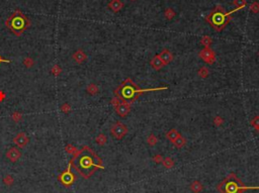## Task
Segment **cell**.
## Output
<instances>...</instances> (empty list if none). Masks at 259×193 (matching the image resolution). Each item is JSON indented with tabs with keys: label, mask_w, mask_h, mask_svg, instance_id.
<instances>
[{
	"label": "cell",
	"mask_w": 259,
	"mask_h": 193,
	"mask_svg": "<svg viewBox=\"0 0 259 193\" xmlns=\"http://www.w3.org/2000/svg\"><path fill=\"white\" fill-rule=\"evenodd\" d=\"M158 56H159L160 59L163 61L165 65H167V64H169L173 60V55L171 54V52L167 49H164Z\"/></svg>",
	"instance_id": "7c38bea8"
},
{
	"label": "cell",
	"mask_w": 259,
	"mask_h": 193,
	"mask_svg": "<svg viewBox=\"0 0 259 193\" xmlns=\"http://www.w3.org/2000/svg\"><path fill=\"white\" fill-rule=\"evenodd\" d=\"M86 91H87V93H89L90 95H95L98 93V87H97L95 84L91 83L86 87Z\"/></svg>",
	"instance_id": "44dd1931"
},
{
	"label": "cell",
	"mask_w": 259,
	"mask_h": 193,
	"mask_svg": "<svg viewBox=\"0 0 259 193\" xmlns=\"http://www.w3.org/2000/svg\"><path fill=\"white\" fill-rule=\"evenodd\" d=\"M51 72L53 73V75L58 76V75H60L61 72H62V69H61V68H60V66H58V65H55L54 67L52 68Z\"/></svg>",
	"instance_id": "1f68e13d"
},
{
	"label": "cell",
	"mask_w": 259,
	"mask_h": 193,
	"mask_svg": "<svg viewBox=\"0 0 259 193\" xmlns=\"http://www.w3.org/2000/svg\"><path fill=\"white\" fill-rule=\"evenodd\" d=\"M165 89H167V87L153 88V89H141L140 87H138L132 81L131 78H127L120 86L116 87V89L115 90V95L121 102H127L129 104H132L134 101H136L142 93H145V92H149V91L151 92V91L165 90Z\"/></svg>",
	"instance_id": "7a4b0ae2"
},
{
	"label": "cell",
	"mask_w": 259,
	"mask_h": 193,
	"mask_svg": "<svg viewBox=\"0 0 259 193\" xmlns=\"http://www.w3.org/2000/svg\"><path fill=\"white\" fill-rule=\"evenodd\" d=\"M217 189L220 193H243L244 190L259 189V186H246L236 174L231 173L222 182L218 184Z\"/></svg>",
	"instance_id": "277c9868"
},
{
	"label": "cell",
	"mask_w": 259,
	"mask_h": 193,
	"mask_svg": "<svg viewBox=\"0 0 259 193\" xmlns=\"http://www.w3.org/2000/svg\"><path fill=\"white\" fill-rule=\"evenodd\" d=\"M258 55H259V52H258Z\"/></svg>",
	"instance_id": "60d3db41"
},
{
	"label": "cell",
	"mask_w": 259,
	"mask_h": 193,
	"mask_svg": "<svg viewBox=\"0 0 259 193\" xmlns=\"http://www.w3.org/2000/svg\"><path fill=\"white\" fill-rule=\"evenodd\" d=\"M121 101L120 100L117 98V97H113L112 99H111V105L112 106H115V107H116L117 105H119V104L120 103Z\"/></svg>",
	"instance_id": "8d00e7d4"
},
{
	"label": "cell",
	"mask_w": 259,
	"mask_h": 193,
	"mask_svg": "<svg viewBox=\"0 0 259 193\" xmlns=\"http://www.w3.org/2000/svg\"><path fill=\"white\" fill-rule=\"evenodd\" d=\"M34 64H35L34 60H32L31 58H30V57H27V58H26V59L23 60V65L26 66V68L32 67V66H34Z\"/></svg>",
	"instance_id": "f1b7e54d"
},
{
	"label": "cell",
	"mask_w": 259,
	"mask_h": 193,
	"mask_svg": "<svg viewBox=\"0 0 259 193\" xmlns=\"http://www.w3.org/2000/svg\"><path fill=\"white\" fill-rule=\"evenodd\" d=\"M162 164H163V166L166 168V169H171L174 167V160L171 159L170 157H167V158H165L163 159V161H162Z\"/></svg>",
	"instance_id": "ffe728a7"
},
{
	"label": "cell",
	"mask_w": 259,
	"mask_h": 193,
	"mask_svg": "<svg viewBox=\"0 0 259 193\" xmlns=\"http://www.w3.org/2000/svg\"><path fill=\"white\" fill-rule=\"evenodd\" d=\"M151 66H152V68L154 70H156V71H158V70H161L162 68H163L164 66H165V64L163 63V61H162V60L160 59V57L159 56H155V57H154L152 60H151Z\"/></svg>",
	"instance_id": "5bb4252c"
},
{
	"label": "cell",
	"mask_w": 259,
	"mask_h": 193,
	"mask_svg": "<svg viewBox=\"0 0 259 193\" xmlns=\"http://www.w3.org/2000/svg\"><path fill=\"white\" fill-rule=\"evenodd\" d=\"M173 145H174V147L175 148H177V149H180V148H182V147H184L185 146V144H186V140H185V138H183V136H182L181 135L178 136V138L174 140V142L172 143Z\"/></svg>",
	"instance_id": "ac0fdd59"
},
{
	"label": "cell",
	"mask_w": 259,
	"mask_h": 193,
	"mask_svg": "<svg viewBox=\"0 0 259 193\" xmlns=\"http://www.w3.org/2000/svg\"><path fill=\"white\" fill-rule=\"evenodd\" d=\"M21 113L20 112H13V114H12V119L14 120L15 122H18L20 119H21Z\"/></svg>",
	"instance_id": "e575fe53"
},
{
	"label": "cell",
	"mask_w": 259,
	"mask_h": 193,
	"mask_svg": "<svg viewBox=\"0 0 259 193\" xmlns=\"http://www.w3.org/2000/svg\"><path fill=\"white\" fill-rule=\"evenodd\" d=\"M158 143V139L156 138V136L155 135H153V134H151L150 135L148 138H147V144L149 145V146H151V147H153V146H155V145Z\"/></svg>",
	"instance_id": "cb8c5ba5"
},
{
	"label": "cell",
	"mask_w": 259,
	"mask_h": 193,
	"mask_svg": "<svg viewBox=\"0 0 259 193\" xmlns=\"http://www.w3.org/2000/svg\"><path fill=\"white\" fill-rule=\"evenodd\" d=\"M179 136H180L179 132H178L176 130H174V128H172V130H170L167 134H166V138H167L171 143H173Z\"/></svg>",
	"instance_id": "e0dca14e"
},
{
	"label": "cell",
	"mask_w": 259,
	"mask_h": 193,
	"mask_svg": "<svg viewBox=\"0 0 259 193\" xmlns=\"http://www.w3.org/2000/svg\"><path fill=\"white\" fill-rule=\"evenodd\" d=\"M198 56H200L202 61L205 62L206 64H209V65H212V64L216 62V54H214V52L210 48H205V49H202L198 53Z\"/></svg>",
	"instance_id": "ba28073f"
},
{
	"label": "cell",
	"mask_w": 259,
	"mask_h": 193,
	"mask_svg": "<svg viewBox=\"0 0 259 193\" xmlns=\"http://www.w3.org/2000/svg\"><path fill=\"white\" fill-rule=\"evenodd\" d=\"M69 164L85 179L90 178L98 169H104L102 160L87 146L76 151Z\"/></svg>",
	"instance_id": "6da1fadb"
},
{
	"label": "cell",
	"mask_w": 259,
	"mask_h": 193,
	"mask_svg": "<svg viewBox=\"0 0 259 193\" xmlns=\"http://www.w3.org/2000/svg\"><path fill=\"white\" fill-rule=\"evenodd\" d=\"M5 97H6L5 93H4L3 91H0V102H1V101H3V100L5 99Z\"/></svg>",
	"instance_id": "74e56055"
},
{
	"label": "cell",
	"mask_w": 259,
	"mask_h": 193,
	"mask_svg": "<svg viewBox=\"0 0 259 193\" xmlns=\"http://www.w3.org/2000/svg\"><path fill=\"white\" fill-rule=\"evenodd\" d=\"M131 111V104H129L127 102H120L119 105L115 107V112L117 115L125 117V115H128Z\"/></svg>",
	"instance_id": "9c48e42d"
},
{
	"label": "cell",
	"mask_w": 259,
	"mask_h": 193,
	"mask_svg": "<svg viewBox=\"0 0 259 193\" xmlns=\"http://www.w3.org/2000/svg\"><path fill=\"white\" fill-rule=\"evenodd\" d=\"M212 43H213V39L210 35H204V37L200 39V44L205 48H210V45H212Z\"/></svg>",
	"instance_id": "d6986e66"
},
{
	"label": "cell",
	"mask_w": 259,
	"mask_h": 193,
	"mask_svg": "<svg viewBox=\"0 0 259 193\" xmlns=\"http://www.w3.org/2000/svg\"><path fill=\"white\" fill-rule=\"evenodd\" d=\"M6 157L8 160H10L11 162H16L20 157H21V152H20L17 148H11L10 150H8L6 153Z\"/></svg>",
	"instance_id": "8fae6325"
},
{
	"label": "cell",
	"mask_w": 259,
	"mask_h": 193,
	"mask_svg": "<svg viewBox=\"0 0 259 193\" xmlns=\"http://www.w3.org/2000/svg\"><path fill=\"white\" fill-rule=\"evenodd\" d=\"M95 142H96L97 144H98L99 146H104V145L106 144V142H107L106 136H105L104 134H99L98 136H96Z\"/></svg>",
	"instance_id": "7402d4cb"
},
{
	"label": "cell",
	"mask_w": 259,
	"mask_h": 193,
	"mask_svg": "<svg viewBox=\"0 0 259 193\" xmlns=\"http://www.w3.org/2000/svg\"><path fill=\"white\" fill-rule=\"evenodd\" d=\"M153 161L157 164H160V163H162V161H163V157H162L161 155H156L153 158Z\"/></svg>",
	"instance_id": "d590c367"
},
{
	"label": "cell",
	"mask_w": 259,
	"mask_h": 193,
	"mask_svg": "<svg viewBox=\"0 0 259 193\" xmlns=\"http://www.w3.org/2000/svg\"><path fill=\"white\" fill-rule=\"evenodd\" d=\"M251 126H252L255 130L259 132V116H255V117L251 120Z\"/></svg>",
	"instance_id": "83f0119b"
},
{
	"label": "cell",
	"mask_w": 259,
	"mask_h": 193,
	"mask_svg": "<svg viewBox=\"0 0 259 193\" xmlns=\"http://www.w3.org/2000/svg\"><path fill=\"white\" fill-rule=\"evenodd\" d=\"M3 182L5 185H7V186H11V185L13 184V178H12V176L7 175L5 178L3 179Z\"/></svg>",
	"instance_id": "4dcf8cb0"
},
{
	"label": "cell",
	"mask_w": 259,
	"mask_h": 193,
	"mask_svg": "<svg viewBox=\"0 0 259 193\" xmlns=\"http://www.w3.org/2000/svg\"><path fill=\"white\" fill-rule=\"evenodd\" d=\"M107 6L111 11H113V12H119V11H120L121 8L124 7V3L121 2L120 0H111V1L108 3Z\"/></svg>",
	"instance_id": "4fadbf2b"
},
{
	"label": "cell",
	"mask_w": 259,
	"mask_h": 193,
	"mask_svg": "<svg viewBox=\"0 0 259 193\" xmlns=\"http://www.w3.org/2000/svg\"><path fill=\"white\" fill-rule=\"evenodd\" d=\"M190 190L193 191L194 193H200L202 191V189H204V186H202V184L200 182V181H194L191 184H190Z\"/></svg>",
	"instance_id": "2e32d148"
},
{
	"label": "cell",
	"mask_w": 259,
	"mask_h": 193,
	"mask_svg": "<svg viewBox=\"0 0 259 193\" xmlns=\"http://www.w3.org/2000/svg\"><path fill=\"white\" fill-rule=\"evenodd\" d=\"M237 10L240 9L236 7L235 9L231 10L230 12H227L222 5H217L205 16V21L210 23V26L216 31H222L232 19V13L236 12Z\"/></svg>",
	"instance_id": "3957f363"
},
{
	"label": "cell",
	"mask_w": 259,
	"mask_h": 193,
	"mask_svg": "<svg viewBox=\"0 0 259 193\" xmlns=\"http://www.w3.org/2000/svg\"><path fill=\"white\" fill-rule=\"evenodd\" d=\"M65 150H66V152H68L69 154H75L76 151H77V149L74 147V146H72V145H67L66 148H65Z\"/></svg>",
	"instance_id": "d6a6232c"
},
{
	"label": "cell",
	"mask_w": 259,
	"mask_h": 193,
	"mask_svg": "<svg viewBox=\"0 0 259 193\" xmlns=\"http://www.w3.org/2000/svg\"><path fill=\"white\" fill-rule=\"evenodd\" d=\"M13 143L18 148H24L28 144V138L24 132H19V134L16 135V136L13 139Z\"/></svg>",
	"instance_id": "30bf717a"
},
{
	"label": "cell",
	"mask_w": 259,
	"mask_h": 193,
	"mask_svg": "<svg viewBox=\"0 0 259 193\" xmlns=\"http://www.w3.org/2000/svg\"><path fill=\"white\" fill-rule=\"evenodd\" d=\"M131 1H136V0H131Z\"/></svg>",
	"instance_id": "ab89813d"
},
{
	"label": "cell",
	"mask_w": 259,
	"mask_h": 193,
	"mask_svg": "<svg viewBox=\"0 0 259 193\" xmlns=\"http://www.w3.org/2000/svg\"><path fill=\"white\" fill-rule=\"evenodd\" d=\"M111 132L113 138H115L116 140H121L128 134V127L124 123L117 122L111 127Z\"/></svg>",
	"instance_id": "52a82bcc"
},
{
	"label": "cell",
	"mask_w": 259,
	"mask_h": 193,
	"mask_svg": "<svg viewBox=\"0 0 259 193\" xmlns=\"http://www.w3.org/2000/svg\"><path fill=\"white\" fill-rule=\"evenodd\" d=\"M1 63H10V60H5V59H3L1 56H0V64Z\"/></svg>",
	"instance_id": "f35d334b"
},
{
	"label": "cell",
	"mask_w": 259,
	"mask_h": 193,
	"mask_svg": "<svg viewBox=\"0 0 259 193\" xmlns=\"http://www.w3.org/2000/svg\"><path fill=\"white\" fill-rule=\"evenodd\" d=\"M223 122H224V119H223L220 115H217V116H214V124L216 126H220L223 124Z\"/></svg>",
	"instance_id": "f546056e"
},
{
	"label": "cell",
	"mask_w": 259,
	"mask_h": 193,
	"mask_svg": "<svg viewBox=\"0 0 259 193\" xmlns=\"http://www.w3.org/2000/svg\"><path fill=\"white\" fill-rule=\"evenodd\" d=\"M6 27L11 30L16 37H20L24 30L31 26V21L20 10H15L9 17L6 19Z\"/></svg>",
	"instance_id": "5b68a950"
},
{
	"label": "cell",
	"mask_w": 259,
	"mask_h": 193,
	"mask_svg": "<svg viewBox=\"0 0 259 193\" xmlns=\"http://www.w3.org/2000/svg\"><path fill=\"white\" fill-rule=\"evenodd\" d=\"M232 3L239 9H243L246 7V0H233Z\"/></svg>",
	"instance_id": "d4e9b609"
},
{
	"label": "cell",
	"mask_w": 259,
	"mask_h": 193,
	"mask_svg": "<svg viewBox=\"0 0 259 193\" xmlns=\"http://www.w3.org/2000/svg\"><path fill=\"white\" fill-rule=\"evenodd\" d=\"M164 15H165V18L166 19H169V21H170V19H172L174 16H175V11L169 7V8H167V9L165 10Z\"/></svg>",
	"instance_id": "484cf974"
},
{
	"label": "cell",
	"mask_w": 259,
	"mask_h": 193,
	"mask_svg": "<svg viewBox=\"0 0 259 193\" xmlns=\"http://www.w3.org/2000/svg\"><path fill=\"white\" fill-rule=\"evenodd\" d=\"M249 9L251 12L253 13H258L259 12V2L258 1H254L250 4L249 6Z\"/></svg>",
	"instance_id": "4316f807"
},
{
	"label": "cell",
	"mask_w": 259,
	"mask_h": 193,
	"mask_svg": "<svg viewBox=\"0 0 259 193\" xmlns=\"http://www.w3.org/2000/svg\"><path fill=\"white\" fill-rule=\"evenodd\" d=\"M209 73H210V71H209V69L206 67H201L200 70L197 71V74H198V76H200V78H206L209 76Z\"/></svg>",
	"instance_id": "603a6c76"
},
{
	"label": "cell",
	"mask_w": 259,
	"mask_h": 193,
	"mask_svg": "<svg viewBox=\"0 0 259 193\" xmlns=\"http://www.w3.org/2000/svg\"><path fill=\"white\" fill-rule=\"evenodd\" d=\"M58 179H59V181L61 183L64 184L65 186H67V187L70 186V185H72L73 183L75 182L76 178H75V175L71 172V165L70 164H69V166H68V168L66 169V170H65L62 174L59 175Z\"/></svg>",
	"instance_id": "8992f818"
},
{
	"label": "cell",
	"mask_w": 259,
	"mask_h": 193,
	"mask_svg": "<svg viewBox=\"0 0 259 193\" xmlns=\"http://www.w3.org/2000/svg\"><path fill=\"white\" fill-rule=\"evenodd\" d=\"M70 110H71V106L69 105L68 103H65V104H63L62 106H61V111L64 112V113H68Z\"/></svg>",
	"instance_id": "836d02e7"
},
{
	"label": "cell",
	"mask_w": 259,
	"mask_h": 193,
	"mask_svg": "<svg viewBox=\"0 0 259 193\" xmlns=\"http://www.w3.org/2000/svg\"><path fill=\"white\" fill-rule=\"evenodd\" d=\"M73 59L75 60V62L76 63H78V64H81V63H83L85 60L87 59V56L86 54L84 53V52L82 50H78V51H76L74 54H73Z\"/></svg>",
	"instance_id": "9a60e30c"
}]
</instances>
